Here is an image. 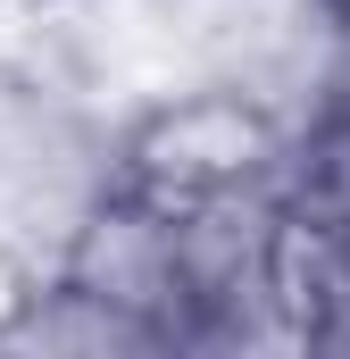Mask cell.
<instances>
[{"label": "cell", "mask_w": 350, "mask_h": 359, "mask_svg": "<svg viewBox=\"0 0 350 359\" xmlns=\"http://www.w3.org/2000/svg\"><path fill=\"white\" fill-rule=\"evenodd\" d=\"M50 284H67L76 301L142 326L159 351L192 343V276H183V243H175V209L108 184L84 209V226L67 234Z\"/></svg>", "instance_id": "2"}, {"label": "cell", "mask_w": 350, "mask_h": 359, "mask_svg": "<svg viewBox=\"0 0 350 359\" xmlns=\"http://www.w3.org/2000/svg\"><path fill=\"white\" fill-rule=\"evenodd\" d=\"M300 126L251 84H192L117 134V184L183 209L217 192H292Z\"/></svg>", "instance_id": "1"}]
</instances>
